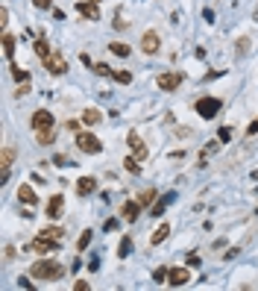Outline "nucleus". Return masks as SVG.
I'll use <instances>...</instances> for the list:
<instances>
[{"mask_svg": "<svg viewBox=\"0 0 258 291\" xmlns=\"http://www.w3.org/2000/svg\"><path fill=\"white\" fill-rule=\"evenodd\" d=\"M30 274H33L35 279H44V282H56V279L65 276V268H62L59 262H53V259H38L33 268H30Z\"/></svg>", "mask_w": 258, "mask_h": 291, "instance_id": "obj_1", "label": "nucleus"}, {"mask_svg": "<svg viewBox=\"0 0 258 291\" xmlns=\"http://www.w3.org/2000/svg\"><path fill=\"white\" fill-rule=\"evenodd\" d=\"M76 147H79L82 153L94 156V153H100V150H103V141L94 136V133H79V136H76Z\"/></svg>", "mask_w": 258, "mask_h": 291, "instance_id": "obj_2", "label": "nucleus"}, {"mask_svg": "<svg viewBox=\"0 0 258 291\" xmlns=\"http://www.w3.org/2000/svg\"><path fill=\"white\" fill-rule=\"evenodd\" d=\"M30 250H33V253H41V256H44V253H53V250H59V241L50 239V236H41V232H38V236H35L33 241H30Z\"/></svg>", "mask_w": 258, "mask_h": 291, "instance_id": "obj_3", "label": "nucleus"}, {"mask_svg": "<svg viewBox=\"0 0 258 291\" xmlns=\"http://www.w3.org/2000/svg\"><path fill=\"white\" fill-rule=\"evenodd\" d=\"M220 106H223V103L217 100V97H203V100H197L194 109H197V115H200V118H214V115L220 112Z\"/></svg>", "mask_w": 258, "mask_h": 291, "instance_id": "obj_4", "label": "nucleus"}, {"mask_svg": "<svg viewBox=\"0 0 258 291\" xmlns=\"http://www.w3.org/2000/svg\"><path fill=\"white\" fill-rule=\"evenodd\" d=\"M44 68L50 71V74H56V77H59V74H65V71H68V59H65V53L53 50L50 56L44 59Z\"/></svg>", "mask_w": 258, "mask_h": 291, "instance_id": "obj_5", "label": "nucleus"}, {"mask_svg": "<svg viewBox=\"0 0 258 291\" xmlns=\"http://www.w3.org/2000/svg\"><path fill=\"white\" fill-rule=\"evenodd\" d=\"M182 80H185V77H182L179 71H170V74H161V77H158V88H161V91H176V88L182 86Z\"/></svg>", "mask_w": 258, "mask_h": 291, "instance_id": "obj_6", "label": "nucleus"}, {"mask_svg": "<svg viewBox=\"0 0 258 291\" xmlns=\"http://www.w3.org/2000/svg\"><path fill=\"white\" fill-rule=\"evenodd\" d=\"M158 47H161V38H158V33H144V38H141V50L147 53V56H153V53H158Z\"/></svg>", "mask_w": 258, "mask_h": 291, "instance_id": "obj_7", "label": "nucleus"}, {"mask_svg": "<svg viewBox=\"0 0 258 291\" xmlns=\"http://www.w3.org/2000/svg\"><path fill=\"white\" fill-rule=\"evenodd\" d=\"M126 144H129V150H132L138 159H144V156H147V144H144V138L138 136L135 130H129V136H126Z\"/></svg>", "mask_w": 258, "mask_h": 291, "instance_id": "obj_8", "label": "nucleus"}, {"mask_svg": "<svg viewBox=\"0 0 258 291\" xmlns=\"http://www.w3.org/2000/svg\"><path fill=\"white\" fill-rule=\"evenodd\" d=\"M76 12L82 18H88V21H100V9H97L94 0H79V3H76Z\"/></svg>", "mask_w": 258, "mask_h": 291, "instance_id": "obj_9", "label": "nucleus"}, {"mask_svg": "<svg viewBox=\"0 0 258 291\" xmlns=\"http://www.w3.org/2000/svg\"><path fill=\"white\" fill-rule=\"evenodd\" d=\"M47 218H62V212H65V197L62 194H53L50 200H47Z\"/></svg>", "mask_w": 258, "mask_h": 291, "instance_id": "obj_10", "label": "nucleus"}, {"mask_svg": "<svg viewBox=\"0 0 258 291\" xmlns=\"http://www.w3.org/2000/svg\"><path fill=\"white\" fill-rule=\"evenodd\" d=\"M188 279H191V271H188V268H170V276H167V282H170L173 288H182Z\"/></svg>", "mask_w": 258, "mask_h": 291, "instance_id": "obj_11", "label": "nucleus"}, {"mask_svg": "<svg viewBox=\"0 0 258 291\" xmlns=\"http://www.w3.org/2000/svg\"><path fill=\"white\" fill-rule=\"evenodd\" d=\"M50 127H53V115L47 109H38L33 115V130H50Z\"/></svg>", "mask_w": 258, "mask_h": 291, "instance_id": "obj_12", "label": "nucleus"}, {"mask_svg": "<svg viewBox=\"0 0 258 291\" xmlns=\"http://www.w3.org/2000/svg\"><path fill=\"white\" fill-rule=\"evenodd\" d=\"M94 189H97V180H94V177H82V180L76 183V194H82V197L91 194Z\"/></svg>", "mask_w": 258, "mask_h": 291, "instance_id": "obj_13", "label": "nucleus"}, {"mask_svg": "<svg viewBox=\"0 0 258 291\" xmlns=\"http://www.w3.org/2000/svg\"><path fill=\"white\" fill-rule=\"evenodd\" d=\"M18 200H21V203H27V206L38 203V197H35V191L30 189V186H21V189H18Z\"/></svg>", "mask_w": 258, "mask_h": 291, "instance_id": "obj_14", "label": "nucleus"}, {"mask_svg": "<svg viewBox=\"0 0 258 291\" xmlns=\"http://www.w3.org/2000/svg\"><path fill=\"white\" fill-rule=\"evenodd\" d=\"M155 197H158V191H155V189H144V191L135 197V200H138V206H141V209H147V206L153 203Z\"/></svg>", "mask_w": 258, "mask_h": 291, "instance_id": "obj_15", "label": "nucleus"}, {"mask_svg": "<svg viewBox=\"0 0 258 291\" xmlns=\"http://www.w3.org/2000/svg\"><path fill=\"white\" fill-rule=\"evenodd\" d=\"M100 121H103L100 109H85V112H82V124H88V127H97Z\"/></svg>", "mask_w": 258, "mask_h": 291, "instance_id": "obj_16", "label": "nucleus"}, {"mask_svg": "<svg viewBox=\"0 0 258 291\" xmlns=\"http://www.w3.org/2000/svg\"><path fill=\"white\" fill-rule=\"evenodd\" d=\"M138 212H141V206H138V200H129V203H123V218L126 221H135Z\"/></svg>", "mask_w": 258, "mask_h": 291, "instance_id": "obj_17", "label": "nucleus"}, {"mask_svg": "<svg viewBox=\"0 0 258 291\" xmlns=\"http://www.w3.org/2000/svg\"><path fill=\"white\" fill-rule=\"evenodd\" d=\"M3 56L6 59L15 56V35H9V33H3Z\"/></svg>", "mask_w": 258, "mask_h": 291, "instance_id": "obj_18", "label": "nucleus"}, {"mask_svg": "<svg viewBox=\"0 0 258 291\" xmlns=\"http://www.w3.org/2000/svg\"><path fill=\"white\" fill-rule=\"evenodd\" d=\"M35 141H38V144H53V141H56L53 127H50V130H35Z\"/></svg>", "mask_w": 258, "mask_h": 291, "instance_id": "obj_19", "label": "nucleus"}, {"mask_svg": "<svg viewBox=\"0 0 258 291\" xmlns=\"http://www.w3.org/2000/svg\"><path fill=\"white\" fill-rule=\"evenodd\" d=\"M123 168H126L129 173H141V159H138L135 153L126 156V159H123Z\"/></svg>", "mask_w": 258, "mask_h": 291, "instance_id": "obj_20", "label": "nucleus"}, {"mask_svg": "<svg viewBox=\"0 0 258 291\" xmlns=\"http://www.w3.org/2000/svg\"><path fill=\"white\" fill-rule=\"evenodd\" d=\"M35 53H38L41 59H47V56L53 53V47L47 44V38H38V41H35Z\"/></svg>", "mask_w": 258, "mask_h": 291, "instance_id": "obj_21", "label": "nucleus"}, {"mask_svg": "<svg viewBox=\"0 0 258 291\" xmlns=\"http://www.w3.org/2000/svg\"><path fill=\"white\" fill-rule=\"evenodd\" d=\"M167 236H170V226H167V223H161V226H158V229L153 232V239H150V241H153V244H161V241L167 239Z\"/></svg>", "mask_w": 258, "mask_h": 291, "instance_id": "obj_22", "label": "nucleus"}, {"mask_svg": "<svg viewBox=\"0 0 258 291\" xmlns=\"http://www.w3.org/2000/svg\"><path fill=\"white\" fill-rule=\"evenodd\" d=\"M173 200V194H167V197H161V200H155V206H153V215L155 218H161V212H164V206Z\"/></svg>", "mask_w": 258, "mask_h": 291, "instance_id": "obj_23", "label": "nucleus"}, {"mask_svg": "<svg viewBox=\"0 0 258 291\" xmlns=\"http://www.w3.org/2000/svg\"><path fill=\"white\" fill-rule=\"evenodd\" d=\"M129 250H132V239H129V236H123L121 247H118V256H121V259H126V256H129Z\"/></svg>", "mask_w": 258, "mask_h": 291, "instance_id": "obj_24", "label": "nucleus"}, {"mask_svg": "<svg viewBox=\"0 0 258 291\" xmlns=\"http://www.w3.org/2000/svg\"><path fill=\"white\" fill-rule=\"evenodd\" d=\"M109 50L112 53H118V56H123V59H126V56H129V47H126V44H123V41H115V44H109Z\"/></svg>", "mask_w": 258, "mask_h": 291, "instance_id": "obj_25", "label": "nucleus"}, {"mask_svg": "<svg viewBox=\"0 0 258 291\" xmlns=\"http://www.w3.org/2000/svg\"><path fill=\"white\" fill-rule=\"evenodd\" d=\"M115 83H121V86H129V83H132V74H129V71H118V74H115Z\"/></svg>", "mask_w": 258, "mask_h": 291, "instance_id": "obj_26", "label": "nucleus"}, {"mask_svg": "<svg viewBox=\"0 0 258 291\" xmlns=\"http://www.w3.org/2000/svg\"><path fill=\"white\" fill-rule=\"evenodd\" d=\"M167 276H170V268H158V271L153 274V279L161 285V282H167Z\"/></svg>", "mask_w": 258, "mask_h": 291, "instance_id": "obj_27", "label": "nucleus"}, {"mask_svg": "<svg viewBox=\"0 0 258 291\" xmlns=\"http://www.w3.org/2000/svg\"><path fill=\"white\" fill-rule=\"evenodd\" d=\"M94 74H100V77H115V74H112V68H109L106 62H97V65H94Z\"/></svg>", "mask_w": 258, "mask_h": 291, "instance_id": "obj_28", "label": "nucleus"}, {"mask_svg": "<svg viewBox=\"0 0 258 291\" xmlns=\"http://www.w3.org/2000/svg\"><path fill=\"white\" fill-rule=\"evenodd\" d=\"M88 241H91V229H85V232L79 236V241H76V250H85V247H88Z\"/></svg>", "mask_w": 258, "mask_h": 291, "instance_id": "obj_29", "label": "nucleus"}, {"mask_svg": "<svg viewBox=\"0 0 258 291\" xmlns=\"http://www.w3.org/2000/svg\"><path fill=\"white\" fill-rule=\"evenodd\" d=\"M41 236H50V239L62 241V229H59V226H47V229H44V232H41Z\"/></svg>", "mask_w": 258, "mask_h": 291, "instance_id": "obj_30", "label": "nucleus"}, {"mask_svg": "<svg viewBox=\"0 0 258 291\" xmlns=\"http://www.w3.org/2000/svg\"><path fill=\"white\" fill-rule=\"evenodd\" d=\"M12 77H15L18 83H27V80H30V74H27V71H21V68H15V65H12Z\"/></svg>", "mask_w": 258, "mask_h": 291, "instance_id": "obj_31", "label": "nucleus"}, {"mask_svg": "<svg viewBox=\"0 0 258 291\" xmlns=\"http://www.w3.org/2000/svg\"><path fill=\"white\" fill-rule=\"evenodd\" d=\"M53 165H56V168H65V165H73V162H70L68 156H56V159H53Z\"/></svg>", "mask_w": 258, "mask_h": 291, "instance_id": "obj_32", "label": "nucleus"}, {"mask_svg": "<svg viewBox=\"0 0 258 291\" xmlns=\"http://www.w3.org/2000/svg\"><path fill=\"white\" fill-rule=\"evenodd\" d=\"M217 136H220V141H232V130H229V127H220Z\"/></svg>", "mask_w": 258, "mask_h": 291, "instance_id": "obj_33", "label": "nucleus"}, {"mask_svg": "<svg viewBox=\"0 0 258 291\" xmlns=\"http://www.w3.org/2000/svg\"><path fill=\"white\" fill-rule=\"evenodd\" d=\"M6 24H9V9H6V6H3V9H0V27H3V30H6Z\"/></svg>", "mask_w": 258, "mask_h": 291, "instance_id": "obj_34", "label": "nucleus"}, {"mask_svg": "<svg viewBox=\"0 0 258 291\" xmlns=\"http://www.w3.org/2000/svg\"><path fill=\"white\" fill-rule=\"evenodd\" d=\"M3 259H6V262H9V259H15V247H12V244H6V247H3Z\"/></svg>", "mask_w": 258, "mask_h": 291, "instance_id": "obj_35", "label": "nucleus"}, {"mask_svg": "<svg viewBox=\"0 0 258 291\" xmlns=\"http://www.w3.org/2000/svg\"><path fill=\"white\" fill-rule=\"evenodd\" d=\"M33 6H35V9H50L53 0H33Z\"/></svg>", "mask_w": 258, "mask_h": 291, "instance_id": "obj_36", "label": "nucleus"}, {"mask_svg": "<svg viewBox=\"0 0 258 291\" xmlns=\"http://www.w3.org/2000/svg\"><path fill=\"white\" fill-rule=\"evenodd\" d=\"M246 136H252V138L258 136V121H252V124H249V127H246Z\"/></svg>", "mask_w": 258, "mask_h": 291, "instance_id": "obj_37", "label": "nucleus"}, {"mask_svg": "<svg viewBox=\"0 0 258 291\" xmlns=\"http://www.w3.org/2000/svg\"><path fill=\"white\" fill-rule=\"evenodd\" d=\"M18 97H21V94H30V83H24V86H18V91H15Z\"/></svg>", "mask_w": 258, "mask_h": 291, "instance_id": "obj_38", "label": "nucleus"}, {"mask_svg": "<svg viewBox=\"0 0 258 291\" xmlns=\"http://www.w3.org/2000/svg\"><path fill=\"white\" fill-rule=\"evenodd\" d=\"M112 229H118V221L112 218V221H106V232H112Z\"/></svg>", "mask_w": 258, "mask_h": 291, "instance_id": "obj_39", "label": "nucleus"}, {"mask_svg": "<svg viewBox=\"0 0 258 291\" xmlns=\"http://www.w3.org/2000/svg\"><path fill=\"white\" fill-rule=\"evenodd\" d=\"M73 288H76V291H88V282H85V279H79V282H76Z\"/></svg>", "mask_w": 258, "mask_h": 291, "instance_id": "obj_40", "label": "nucleus"}, {"mask_svg": "<svg viewBox=\"0 0 258 291\" xmlns=\"http://www.w3.org/2000/svg\"><path fill=\"white\" fill-rule=\"evenodd\" d=\"M246 44H249V41H246V38H241V41H238V53H246Z\"/></svg>", "mask_w": 258, "mask_h": 291, "instance_id": "obj_41", "label": "nucleus"}, {"mask_svg": "<svg viewBox=\"0 0 258 291\" xmlns=\"http://www.w3.org/2000/svg\"><path fill=\"white\" fill-rule=\"evenodd\" d=\"M94 3H100V0H94Z\"/></svg>", "mask_w": 258, "mask_h": 291, "instance_id": "obj_42", "label": "nucleus"}]
</instances>
